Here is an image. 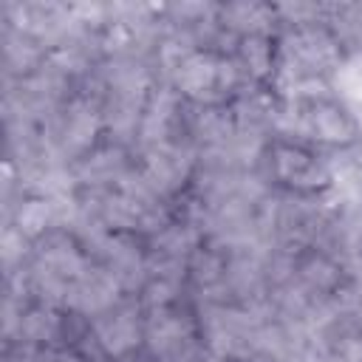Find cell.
I'll list each match as a JSON object with an SVG mask.
<instances>
[{"label": "cell", "mask_w": 362, "mask_h": 362, "mask_svg": "<svg viewBox=\"0 0 362 362\" xmlns=\"http://www.w3.org/2000/svg\"><path fill=\"white\" fill-rule=\"evenodd\" d=\"M337 85H339V90L348 99L362 102V65H345V68H339Z\"/></svg>", "instance_id": "obj_1"}, {"label": "cell", "mask_w": 362, "mask_h": 362, "mask_svg": "<svg viewBox=\"0 0 362 362\" xmlns=\"http://www.w3.org/2000/svg\"><path fill=\"white\" fill-rule=\"evenodd\" d=\"M20 223L28 229V232H37L42 223H45V204H40V201H34L23 215H20Z\"/></svg>", "instance_id": "obj_2"}]
</instances>
